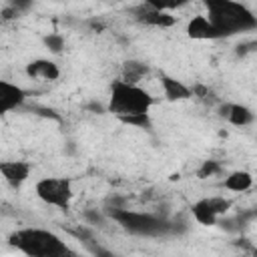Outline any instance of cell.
<instances>
[{
    "mask_svg": "<svg viewBox=\"0 0 257 257\" xmlns=\"http://www.w3.org/2000/svg\"><path fill=\"white\" fill-rule=\"evenodd\" d=\"M10 245L26 257H76V253L52 231L46 229H20L10 235Z\"/></svg>",
    "mask_w": 257,
    "mask_h": 257,
    "instance_id": "1",
    "label": "cell"
},
{
    "mask_svg": "<svg viewBox=\"0 0 257 257\" xmlns=\"http://www.w3.org/2000/svg\"><path fill=\"white\" fill-rule=\"evenodd\" d=\"M207 10H209L207 18L221 36H231L237 32H247L257 28V18L253 16V12L239 2L211 0L207 2Z\"/></svg>",
    "mask_w": 257,
    "mask_h": 257,
    "instance_id": "2",
    "label": "cell"
},
{
    "mask_svg": "<svg viewBox=\"0 0 257 257\" xmlns=\"http://www.w3.org/2000/svg\"><path fill=\"white\" fill-rule=\"evenodd\" d=\"M108 217L116 221L124 231L141 237H165V235H175L183 229L177 223L167 221L165 217L128 211V209H108Z\"/></svg>",
    "mask_w": 257,
    "mask_h": 257,
    "instance_id": "3",
    "label": "cell"
},
{
    "mask_svg": "<svg viewBox=\"0 0 257 257\" xmlns=\"http://www.w3.org/2000/svg\"><path fill=\"white\" fill-rule=\"evenodd\" d=\"M155 104V98L137 84H126L122 80H114L110 86L108 112L114 116H131V114H149V108Z\"/></svg>",
    "mask_w": 257,
    "mask_h": 257,
    "instance_id": "4",
    "label": "cell"
},
{
    "mask_svg": "<svg viewBox=\"0 0 257 257\" xmlns=\"http://www.w3.org/2000/svg\"><path fill=\"white\" fill-rule=\"evenodd\" d=\"M34 189H36L38 199L44 201L46 205H52V207L62 209V211H66L70 207V201H72L70 179H66V177H46V179H40Z\"/></svg>",
    "mask_w": 257,
    "mask_h": 257,
    "instance_id": "5",
    "label": "cell"
},
{
    "mask_svg": "<svg viewBox=\"0 0 257 257\" xmlns=\"http://www.w3.org/2000/svg\"><path fill=\"white\" fill-rule=\"evenodd\" d=\"M133 12L137 14V20H139V22H143V24H147V26L169 28V26H173V24H175V16H171V14H169V12H165V10L155 8L151 2H145V4L137 6Z\"/></svg>",
    "mask_w": 257,
    "mask_h": 257,
    "instance_id": "6",
    "label": "cell"
},
{
    "mask_svg": "<svg viewBox=\"0 0 257 257\" xmlns=\"http://www.w3.org/2000/svg\"><path fill=\"white\" fill-rule=\"evenodd\" d=\"M24 98H26V92L20 86H16L8 80H0V112H8V110L20 106L24 102Z\"/></svg>",
    "mask_w": 257,
    "mask_h": 257,
    "instance_id": "7",
    "label": "cell"
},
{
    "mask_svg": "<svg viewBox=\"0 0 257 257\" xmlns=\"http://www.w3.org/2000/svg\"><path fill=\"white\" fill-rule=\"evenodd\" d=\"M219 116L221 118H227L231 124L235 126H245V124H251L253 122V112L243 106V104H237V102H225L219 106Z\"/></svg>",
    "mask_w": 257,
    "mask_h": 257,
    "instance_id": "8",
    "label": "cell"
},
{
    "mask_svg": "<svg viewBox=\"0 0 257 257\" xmlns=\"http://www.w3.org/2000/svg\"><path fill=\"white\" fill-rule=\"evenodd\" d=\"M187 34L195 40H215L221 38V34L217 32V28L211 24V20L207 16H193L187 24Z\"/></svg>",
    "mask_w": 257,
    "mask_h": 257,
    "instance_id": "9",
    "label": "cell"
},
{
    "mask_svg": "<svg viewBox=\"0 0 257 257\" xmlns=\"http://www.w3.org/2000/svg\"><path fill=\"white\" fill-rule=\"evenodd\" d=\"M0 173L2 177L12 185L18 187L20 183H24L30 175V165L24 161H2L0 163Z\"/></svg>",
    "mask_w": 257,
    "mask_h": 257,
    "instance_id": "10",
    "label": "cell"
},
{
    "mask_svg": "<svg viewBox=\"0 0 257 257\" xmlns=\"http://www.w3.org/2000/svg\"><path fill=\"white\" fill-rule=\"evenodd\" d=\"M26 74L32 78H42V80H56L60 76L58 66L48 60V58H36L26 64Z\"/></svg>",
    "mask_w": 257,
    "mask_h": 257,
    "instance_id": "11",
    "label": "cell"
},
{
    "mask_svg": "<svg viewBox=\"0 0 257 257\" xmlns=\"http://www.w3.org/2000/svg\"><path fill=\"white\" fill-rule=\"evenodd\" d=\"M161 86H163L167 100H185V98L193 96V90L189 86H185L181 80H177L169 74H161Z\"/></svg>",
    "mask_w": 257,
    "mask_h": 257,
    "instance_id": "12",
    "label": "cell"
},
{
    "mask_svg": "<svg viewBox=\"0 0 257 257\" xmlns=\"http://www.w3.org/2000/svg\"><path fill=\"white\" fill-rule=\"evenodd\" d=\"M191 211H193L195 221H197V223H201V225L211 227V225H217V221H219V217H217V215H215V211L211 209V205H209V199H207V197H205V199H199V201L191 207Z\"/></svg>",
    "mask_w": 257,
    "mask_h": 257,
    "instance_id": "13",
    "label": "cell"
},
{
    "mask_svg": "<svg viewBox=\"0 0 257 257\" xmlns=\"http://www.w3.org/2000/svg\"><path fill=\"white\" fill-rule=\"evenodd\" d=\"M147 72H149V66H147L145 62L126 60V62L122 64V76H120V80L126 82V84H137Z\"/></svg>",
    "mask_w": 257,
    "mask_h": 257,
    "instance_id": "14",
    "label": "cell"
},
{
    "mask_svg": "<svg viewBox=\"0 0 257 257\" xmlns=\"http://www.w3.org/2000/svg\"><path fill=\"white\" fill-rule=\"evenodd\" d=\"M251 185H253V177L247 171H233L225 179V189L235 191V193H243L251 189Z\"/></svg>",
    "mask_w": 257,
    "mask_h": 257,
    "instance_id": "15",
    "label": "cell"
},
{
    "mask_svg": "<svg viewBox=\"0 0 257 257\" xmlns=\"http://www.w3.org/2000/svg\"><path fill=\"white\" fill-rule=\"evenodd\" d=\"M191 90H193V96H197L205 104H215L217 102V94L209 86H205V84H195Z\"/></svg>",
    "mask_w": 257,
    "mask_h": 257,
    "instance_id": "16",
    "label": "cell"
},
{
    "mask_svg": "<svg viewBox=\"0 0 257 257\" xmlns=\"http://www.w3.org/2000/svg\"><path fill=\"white\" fill-rule=\"evenodd\" d=\"M223 169H221V165L217 163V161H203V165L199 167V171H197V177L199 179H207V177H215V175H219Z\"/></svg>",
    "mask_w": 257,
    "mask_h": 257,
    "instance_id": "17",
    "label": "cell"
},
{
    "mask_svg": "<svg viewBox=\"0 0 257 257\" xmlns=\"http://www.w3.org/2000/svg\"><path fill=\"white\" fill-rule=\"evenodd\" d=\"M118 120H120V122H124V124L139 126V128H151V118H149V114H131V116H120Z\"/></svg>",
    "mask_w": 257,
    "mask_h": 257,
    "instance_id": "18",
    "label": "cell"
},
{
    "mask_svg": "<svg viewBox=\"0 0 257 257\" xmlns=\"http://www.w3.org/2000/svg\"><path fill=\"white\" fill-rule=\"evenodd\" d=\"M209 199V205H211V209L215 211V215L219 217V215H225L229 209H231V201L229 199H225V197H207Z\"/></svg>",
    "mask_w": 257,
    "mask_h": 257,
    "instance_id": "19",
    "label": "cell"
},
{
    "mask_svg": "<svg viewBox=\"0 0 257 257\" xmlns=\"http://www.w3.org/2000/svg\"><path fill=\"white\" fill-rule=\"evenodd\" d=\"M44 46H46L50 52L58 54V52H62V48H64V38H62L60 34H48V36H44Z\"/></svg>",
    "mask_w": 257,
    "mask_h": 257,
    "instance_id": "20",
    "label": "cell"
},
{
    "mask_svg": "<svg viewBox=\"0 0 257 257\" xmlns=\"http://www.w3.org/2000/svg\"><path fill=\"white\" fill-rule=\"evenodd\" d=\"M84 217H86V221H90V223H94V225H96V223H98V225H102V221H104V219H102V215H100V213H96V211H86V213H84Z\"/></svg>",
    "mask_w": 257,
    "mask_h": 257,
    "instance_id": "21",
    "label": "cell"
},
{
    "mask_svg": "<svg viewBox=\"0 0 257 257\" xmlns=\"http://www.w3.org/2000/svg\"><path fill=\"white\" fill-rule=\"evenodd\" d=\"M92 253L96 255V257H118V255H114L112 251H108V249H102V247H92Z\"/></svg>",
    "mask_w": 257,
    "mask_h": 257,
    "instance_id": "22",
    "label": "cell"
},
{
    "mask_svg": "<svg viewBox=\"0 0 257 257\" xmlns=\"http://www.w3.org/2000/svg\"><path fill=\"white\" fill-rule=\"evenodd\" d=\"M88 110H92V112H96V114H100V112H104V108H102V104H98V102H88V106H86Z\"/></svg>",
    "mask_w": 257,
    "mask_h": 257,
    "instance_id": "23",
    "label": "cell"
}]
</instances>
